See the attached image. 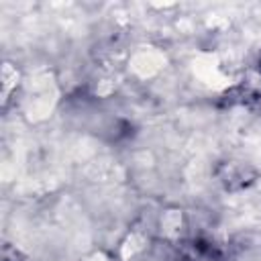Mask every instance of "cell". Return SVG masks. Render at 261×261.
<instances>
[{
	"label": "cell",
	"instance_id": "6da1fadb",
	"mask_svg": "<svg viewBox=\"0 0 261 261\" xmlns=\"http://www.w3.org/2000/svg\"><path fill=\"white\" fill-rule=\"evenodd\" d=\"M179 261H224V255L216 243L198 237L179 245Z\"/></svg>",
	"mask_w": 261,
	"mask_h": 261
},
{
	"label": "cell",
	"instance_id": "7a4b0ae2",
	"mask_svg": "<svg viewBox=\"0 0 261 261\" xmlns=\"http://www.w3.org/2000/svg\"><path fill=\"white\" fill-rule=\"evenodd\" d=\"M259 67H261V65H259Z\"/></svg>",
	"mask_w": 261,
	"mask_h": 261
}]
</instances>
